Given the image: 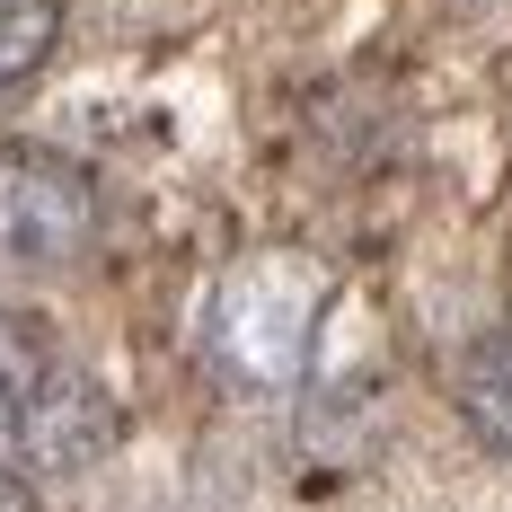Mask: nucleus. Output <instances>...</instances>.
Listing matches in <instances>:
<instances>
[{"label":"nucleus","mask_w":512,"mask_h":512,"mask_svg":"<svg viewBox=\"0 0 512 512\" xmlns=\"http://www.w3.org/2000/svg\"><path fill=\"white\" fill-rule=\"evenodd\" d=\"M53 380V362H45V336L27 327V318H9L0 309V424L18 433V415L36 407V389Z\"/></svg>","instance_id":"6"},{"label":"nucleus","mask_w":512,"mask_h":512,"mask_svg":"<svg viewBox=\"0 0 512 512\" xmlns=\"http://www.w3.org/2000/svg\"><path fill=\"white\" fill-rule=\"evenodd\" d=\"M18 442H27L36 468H89L115 442V398L98 380H80V371H53L36 389V407L18 415Z\"/></svg>","instance_id":"3"},{"label":"nucleus","mask_w":512,"mask_h":512,"mask_svg":"<svg viewBox=\"0 0 512 512\" xmlns=\"http://www.w3.org/2000/svg\"><path fill=\"white\" fill-rule=\"evenodd\" d=\"M0 512H36V486H27V477H9V468H0Z\"/></svg>","instance_id":"7"},{"label":"nucleus","mask_w":512,"mask_h":512,"mask_svg":"<svg viewBox=\"0 0 512 512\" xmlns=\"http://www.w3.org/2000/svg\"><path fill=\"white\" fill-rule=\"evenodd\" d=\"M53 36H62V0H0V89L36 80Z\"/></svg>","instance_id":"5"},{"label":"nucleus","mask_w":512,"mask_h":512,"mask_svg":"<svg viewBox=\"0 0 512 512\" xmlns=\"http://www.w3.org/2000/svg\"><path fill=\"white\" fill-rule=\"evenodd\" d=\"M318 318H327V265L301 248H256L212 283V354L230 380L283 389L301 380Z\"/></svg>","instance_id":"1"},{"label":"nucleus","mask_w":512,"mask_h":512,"mask_svg":"<svg viewBox=\"0 0 512 512\" xmlns=\"http://www.w3.org/2000/svg\"><path fill=\"white\" fill-rule=\"evenodd\" d=\"M98 239L89 168L36 142H0V256L9 265H71Z\"/></svg>","instance_id":"2"},{"label":"nucleus","mask_w":512,"mask_h":512,"mask_svg":"<svg viewBox=\"0 0 512 512\" xmlns=\"http://www.w3.org/2000/svg\"><path fill=\"white\" fill-rule=\"evenodd\" d=\"M460 415L477 424L486 451H504V460H512V327H504V336H486V345L460 362Z\"/></svg>","instance_id":"4"}]
</instances>
